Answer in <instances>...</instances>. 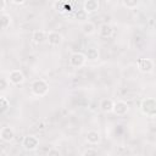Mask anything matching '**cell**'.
Listing matches in <instances>:
<instances>
[{"label":"cell","instance_id":"6","mask_svg":"<svg viewBox=\"0 0 156 156\" xmlns=\"http://www.w3.org/2000/svg\"><path fill=\"white\" fill-rule=\"evenodd\" d=\"M138 69L143 73H149L154 69V61L151 58H140L138 61Z\"/></svg>","mask_w":156,"mask_h":156},{"label":"cell","instance_id":"17","mask_svg":"<svg viewBox=\"0 0 156 156\" xmlns=\"http://www.w3.org/2000/svg\"><path fill=\"white\" fill-rule=\"evenodd\" d=\"M0 21H1V28L2 29H7L12 22V17L6 13V12H2L1 13V17H0Z\"/></svg>","mask_w":156,"mask_h":156},{"label":"cell","instance_id":"20","mask_svg":"<svg viewBox=\"0 0 156 156\" xmlns=\"http://www.w3.org/2000/svg\"><path fill=\"white\" fill-rule=\"evenodd\" d=\"M122 5L124 7H127V9H129V10H133V9H135L139 5V2L136 0H123L122 1Z\"/></svg>","mask_w":156,"mask_h":156},{"label":"cell","instance_id":"21","mask_svg":"<svg viewBox=\"0 0 156 156\" xmlns=\"http://www.w3.org/2000/svg\"><path fill=\"white\" fill-rule=\"evenodd\" d=\"M74 18H76L77 21H84V20L88 18V13H87L84 10H77V11L74 12Z\"/></svg>","mask_w":156,"mask_h":156},{"label":"cell","instance_id":"10","mask_svg":"<svg viewBox=\"0 0 156 156\" xmlns=\"http://www.w3.org/2000/svg\"><path fill=\"white\" fill-rule=\"evenodd\" d=\"M100 7V2L98 0H87L83 2V10L89 15L95 11H98Z\"/></svg>","mask_w":156,"mask_h":156},{"label":"cell","instance_id":"11","mask_svg":"<svg viewBox=\"0 0 156 156\" xmlns=\"http://www.w3.org/2000/svg\"><path fill=\"white\" fill-rule=\"evenodd\" d=\"M32 39L35 44H43L44 41L48 40V32L41 30V29L34 30L33 34H32Z\"/></svg>","mask_w":156,"mask_h":156},{"label":"cell","instance_id":"1","mask_svg":"<svg viewBox=\"0 0 156 156\" xmlns=\"http://www.w3.org/2000/svg\"><path fill=\"white\" fill-rule=\"evenodd\" d=\"M140 111L146 117H156V99L146 98L140 104Z\"/></svg>","mask_w":156,"mask_h":156},{"label":"cell","instance_id":"2","mask_svg":"<svg viewBox=\"0 0 156 156\" xmlns=\"http://www.w3.org/2000/svg\"><path fill=\"white\" fill-rule=\"evenodd\" d=\"M30 90L35 96H45L49 93V83L44 79H35L30 85Z\"/></svg>","mask_w":156,"mask_h":156},{"label":"cell","instance_id":"13","mask_svg":"<svg viewBox=\"0 0 156 156\" xmlns=\"http://www.w3.org/2000/svg\"><path fill=\"white\" fill-rule=\"evenodd\" d=\"M85 139H87V141H88L89 144L95 145V144H99V143H100L101 135H100V133H99L98 130H89V132L87 133V135H85Z\"/></svg>","mask_w":156,"mask_h":156},{"label":"cell","instance_id":"18","mask_svg":"<svg viewBox=\"0 0 156 156\" xmlns=\"http://www.w3.org/2000/svg\"><path fill=\"white\" fill-rule=\"evenodd\" d=\"M54 7L57 11H60L61 13H65V12H67V11L71 10V6L67 2H65V1H55L54 2Z\"/></svg>","mask_w":156,"mask_h":156},{"label":"cell","instance_id":"8","mask_svg":"<svg viewBox=\"0 0 156 156\" xmlns=\"http://www.w3.org/2000/svg\"><path fill=\"white\" fill-rule=\"evenodd\" d=\"M128 110H129L128 104L126 101H123V100H119V101L115 102L112 112H115V115H117V116H124L128 112Z\"/></svg>","mask_w":156,"mask_h":156},{"label":"cell","instance_id":"5","mask_svg":"<svg viewBox=\"0 0 156 156\" xmlns=\"http://www.w3.org/2000/svg\"><path fill=\"white\" fill-rule=\"evenodd\" d=\"M7 79L13 85H21L26 80V77H24V74H23V72L21 69H12L9 73V78Z\"/></svg>","mask_w":156,"mask_h":156},{"label":"cell","instance_id":"16","mask_svg":"<svg viewBox=\"0 0 156 156\" xmlns=\"http://www.w3.org/2000/svg\"><path fill=\"white\" fill-rule=\"evenodd\" d=\"M85 57L89 61H96L99 58V51L96 48H88L85 51Z\"/></svg>","mask_w":156,"mask_h":156},{"label":"cell","instance_id":"25","mask_svg":"<svg viewBox=\"0 0 156 156\" xmlns=\"http://www.w3.org/2000/svg\"><path fill=\"white\" fill-rule=\"evenodd\" d=\"M11 2L15 4V5H23V4H26V1H23V0H21V1H15V0H12Z\"/></svg>","mask_w":156,"mask_h":156},{"label":"cell","instance_id":"15","mask_svg":"<svg viewBox=\"0 0 156 156\" xmlns=\"http://www.w3.org/2000/svg\"><path fill=\"white\" fill-rule=\"evenodd\" d=\"M82 30H83V33H84L85 35H91V34L95 33L96 27H95V24H94L93 22L85 21V22L82 24Z\"/></svg>","mask_w":156,"mask_h":156},{"label":"cell","instance_id":"23","mask_svg":"<svg viewBox=\"0 0 156 156\" xmlns=\"http://www.w3.org/2000/svg\"><path fill=\"white\" fill-rule=\"evenodd\" d=\"M46 156H62V154H61V151H60L58 149H56V147H51V149H49Z\"/></svg>","mask_w":156,"mask_h":156},{"label":"cell","instance_id":"14","mask_svg":"<svg viewBox=\"0 0 156 156\" xmlns=\"http://www.w3.org/2000/svg\"><path fill=\"white\" fill-rule=\"evenodd\" d=\"M113 105L115 102L111 100V99H102L99 104V107L102 112L105 113H108V112H112L113 111Z\"/></svg>","mask_w":156,"mask_h":156},{"label":"cell","instance_id":"19","mask_svg":"<svg viewBox=\"0 0 156 156\" xmlns=\"http://www.w3.org/2000/svg\"><path fill=\"white\" fill-rule=\"evenodd\" d=\"M10 108V101L5 96H0V110L2 113H5Z\"/></svg>","mask_w":156,"mask_h":156},{"label":"cell","instance_id":"3","mask_svg":"<svg viewBox=\"0 0 156 156\" xmlns=\"http://www.w3.org/2000/svg\"><path fill=\"white\" fill-rule=\"evenodd\" d=\"M68 62H69V66L79 68V67L84 66V63L87 62L85 54H83V52H72L71 56H69Z\"/></svg>","mask_w":156,"mask_h":156},{"label":"cell","instance_id":"24","mask_svg":"<svg viewBox=\"0 0 156 156\" xmlns=\"http://www.w3.org/2000/svg\"><path fill=\"white\" fill-rule=\"evenodd\" d=\"M9 85H10L9 79H6V78H1V80H0V89H1V91H5V90L7 89Z\"/></svg>","mask_w":156,"mask_h":156},{"label":"cell","instance_id":"12","mask_svg":"<svg viewBox=\"0 0 156 156\" xmlns=\"http://www.w3.org/2000/svg\"><path fill=\"white\" fill-rule=\"evenodd\" d=\"M113 34V28L110 23H102L99 27V35L102 38H110Z\"/></svg>","mask_w":156,"mask_h":156},{"label":"cell","instance_id":"4","mask_svg":"<svg viewBox=\"0 0 156 156\" xmlns=\"http://www.w3.org/2000/svg\"><path fill=\"white\" fill-rule=\"evenodd\" d=\"M22 146L27 151H34L39 146V139L35 135H27L22 140Z\"/></svg>","mask_w":156,"mask_h":156},{"label":"cell","instance_id":"26","mask_svg":"<svg viewBox=\"0 0 156 156\" xmlns=\"http://www.w3.org/2000/svg\"><path fill=\"white\" fill-rule=\"evenodd\" d=\"M5 6H6V1H2V2H1V10H2V11H4Z\"/></svg>","mask_w":156,"mask_h":156},{"label":"cell","instance_id":"22","mask_svg":"<svg viewBox=\"0 0 156 156\" xmlns=\"http://www.w3.org/2000/svg\"><path fill=\"white\" fill-rule=\"evenodd\" d=\"M82 156H99V154H98V151L95 149L89 147V149L84 150V152L82 154Z\"/></svg>","mask_w":156,"mask_h":156},{"label":"cell","instance_id":"9","mask_svg":"<svg viewBox=\"0 0 156 156\" xmlns=\"http://www.w3.org/2000/svg\"><path fill=\"white\" fill-rule=\"evenodd\" d=\"M48 43L51 46H58L62 43V35L58 32L50 30V32H48Z\"/></svg>","mask_w":156,"mask_h":156},{"label":"cell","instance_id":"7","mask_svg":"<svg viewBox=\"0 0 156 156\" xmlns=\"http://www.w3.org/2000/svg\"><path fill=\"white\" fill-rule=\"evenodd\" d=\"M0 138H1V140L5 141V143H11V141L13 140V138H15V132H13V129H12L10 126L2 127L1 130H0Z\"/></svg>","mask_w":156,"mask_h":156}]
</instances>
